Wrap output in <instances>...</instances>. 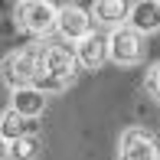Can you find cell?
Instances as JSON below:
<instances>
[{
    "instance_id": "cell-1",
    "label": "cell",
    "mask_w": 160,
    "mask_h": 160,
    "mask_svg": "<svg viewBox=\"0 0 160 160\" xmlns=\"http://www.w3.org/2000/svg\"><path fill=\"white\" fill-rule=\"evenodd\" d=\"M36 56H39V78H36V88L42 95H56V92H65L72 82H75V52L65 42H42L36 46Z\"/></svg>"
},
{
    "instance_id": "cell-2",
    "label": "cell",
    "mask_w": 160,
    "mask_h": 160,
    "mask_svg": "<svg viewBox=\"0 0 160 160\" xmlns=\"http://www.w3.org/2000/svg\"><path fill=\"white\" fill-rule=\"evenodd\" d=\"M0 78L13 88H26L39 78V56H36V46H23L13 49L0 59Z\"/></svg>"
},
{
    "instance_id": "cell-3",
    "label": "cell",
    "mask_w": 160,
    "mask_h": 160,
    "mask_svg": "<svg viewBox=\"0 0 160 160\" xmlns=\"http://www.w3.org/2000/svg\"><path fill=\"white\" fill-rule=\"evenodd\" d=\"M56 13H59V7L49 3V0H23V3H17L20 26L36 39H46L56 30Z\"/></svg>"
},
{
    "instance_id": "cell-4",
    "label": "cell",
    "mask_w": 160,
    "mask_h": 160,
    "mask_svg": "<svg viewBox=\"0 0 160 160\" xmlns=\"http://www.w3.org/2000/svg\"><path fill=\"white\" fill-rule=\"evenodd\" d=\"M105 52L114 65H137L144 59V36H137L131 26H118L105 36Z\"/></svg>"
},
{
    "instance_id": "cell-5",
    "label": "cell",
    "mask_w": 160,
    "mask_h": 160,
    "mask_svg": "<svg viewBox=\"0 0 160 160\" xmlns=\"http://www.w3.org/2000/svg\"><path fill=\"white\" fill-rule=\"evenodd\" d=\"M92 26H95V23H92L88 10L78 7V3H62L59 13H56V33H59L62 42H78V39H85V36L92 33Z\"/></svg>"
},
{
    "instance_id": "cell-6",
    "label": "cell",
    "mask_w": 160,
    "mask_h": 160,
    "mask_svg": "<svg viewBox=\"0 0 160 160\" xmlns=\"http://www.w3.org/2000/svg\"><path fill=\"white\" fill-rule=\"evenodd\" d=\"M118 160H160V144L144 128H128L118 144Z\"/></svg>"
},
{
    "instance_id": "cell-7",
    "label": "cell",
    "mask_w": 160,
    "mask_h": 160,
    "mask_svg": "<svg viewBox=\"0 0 160 160\" xmlns=\"http://www.w3.org/2000/svg\"><path fill=\"white\" fill-rule=\"evenodd\" d=\"M124 26H131L137 36L157 33L160 30V0H137V3H128Z\"/></svg>"
},
{
    "instance_id": "cell-8",
    "label": "cell",
    "mask_w": 160,
    "mask_h": 160,
    "mask_svg": "<svg viewBox=\"0 0 160 160\" xmlns=\"http://www.w3.org/2000/svg\"><path fill=\"white\" fill-rule=\"evenodd\" d=\"M72 52H75V65L85 72H98L101 65L108 62V52H105V36L98 33H88L85 39H78L75 46H72Z\"/></svg>"
},
{
    "instance_id": "cell-9",
    "label": "cell",
    "mask_w": 160,
    "mask_h": 160,
    "mask_svg": "<svg viewBox=\"0 0 160 160\" xmlns=\"http://www.w3.org/2000/svg\"><path fill=\"white\" fill-rule=\"evenodd\" d=\"M46 105H49V98L42 95L36 85H26V88H13V92H10V108L20 114V118H26V121L42 118Z\"/></svg>"
},
{
    "instance_id": "cell-10",
    "label": "cell",
    "mask_w": 160,
    "mask_h": 160,
    "mask_svg": "<svg viewBox=\"0 0 160 160\" xmlns=\"http://www.w3.org/2000/svg\"><path fill=\"white\" fill-rule=\"evenodd\" d=\"M88 17H92V23L105 26V30L111 33V30H118V26H124L128 3H124V0H95L92 10H88Z\"/></svg>"
},
{
    "instance_id": "cell-11",
    "label": "cell",
    "mask_w": 160,
    "mask_h": 160,
    "mask_svg": "<svg viewBox=\"0 0 160 160\" xmlns=\"http://www.w3.org/2000/svg\"><path fill=\"white\" fill-rule=\"evenodd\" d=\"M23 134H33V121L20 118L13 108H3V111H0V141L10 144V141H17V137H23Z\"/></svg>"
},
{
    "instance_id": "cell-12",
    "label": "cell",
    "mask_w": 160,
    "mask_h": 160,
    "mask_svg": "<svg viewBox=\"0 0 160 160\" xmlns=\"http://www.w3.org/2000/svg\"><path fill=\"white\" fill-rule=\"evenodd\" d=\"M39 150H42L39 137L36 134H23V137H17V141L7 144V160H36Z\"/></svg>"
},
{
    "instance_id": "cell-13",
    "label": "cell",
    "mask_w": 160,
    "mask_h": 160,
    "mask_svg": "<svg viewBox=\"0 0 160 160\" xmlns=\"http://www.w3.org/2000/svg\"><path fill=\"white\" fill-rule=\"evenodd\" d=\"M147 92L160 101V62H154V65L147 69Z\"/></svg>"
},
{
    "instance_id": "cell-14",
    "label": "cell",
    "mask_w": 160,
    "mask_h": 160,
    "mask_svg": "<svg viewBox=\"0 0 160 160\" xmlns=\"http://www.w3.org/2000/svg\"><path fill=\"white\" fill-rule=\"evenodd\" d=\"M0 160H7V144L0 141Z\"/></svg>"
}]
</instances>
